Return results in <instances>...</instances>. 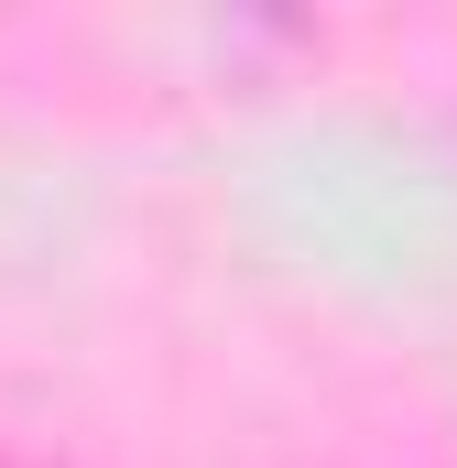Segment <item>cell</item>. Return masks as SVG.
Here are the masks:
<instances>
[{
    "label": "cell",
    "mask_w": 457,
    "mask_h": 468,
    "mask_svg": "<svg viewBox=\"0 0 457 468\" xmlns=\"http://www.w3.org/2000/svg\"><path fill=\"white\" fill-rule=\"evenodd\" d=\"M0 468H33V458H0Z\"/></svg>",
    "instance_id": "6da1fadb"
}]
</instances>
